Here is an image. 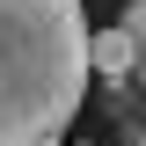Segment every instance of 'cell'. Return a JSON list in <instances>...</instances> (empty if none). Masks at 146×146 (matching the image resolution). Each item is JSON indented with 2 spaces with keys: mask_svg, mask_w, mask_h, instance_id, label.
Here are the masks:
<instances>
[{
  "mask_svg": "<svg viewBox=\"0 0 146 146\" xmlns=\"http://www.w3.org/2000/svg\"><path fill=\"white\" fill-rule=\"evenodd\" d=\"M95 73L102 80H131V73H146V58H139V36L117 22V29H95Z\"/></svg>",
  "mask_w": 146,
  "mask_h": 146,
  "instance_id": "cell-2",
  "label": "cell"
},
{
  "mask_svg": "<svg viewBox=\"0 0 146 146\" xmlns=\"http://www.w3.org/2000/svg\"><path fill=\"white\" fill-rule=\"evenodd\" d=\"M131 146H146V117H139V139H131Z\"/></svg>",
  "mask_w": 146,
  "mask_h": 146,
  "instance_id": "cell-4",
  "label": "cell"
},
{
  "mask_svg": "<svg viewBox=\"0 0 146 146\" xmlns=\"http://www.w3.org/2000/svg\"><path fill=\"white\" fill-rule=\"evenodd\" d=\"M51 146H66V139H51Z\"/></svg>",
  "mask_w": 146,
  "mask_h": 146,
  "instance_id": "cell-5",
  "label": "cell"
},
{
  "mask_svg": "<svg viewBox=\"0 0 146 146\" xmlns=\"http://www.w3.org/2000/svg\"><path fill=\"white\" fill-rule=\"evenodd\" d=\"M95 80V29L80 0H0V146L66 139Z\"/></svg>",
  "mask_w": 146,
  "mask_h": 146,
  "instance_id": "cell-1",
  "label": "cell"
},
{
  "mask_svg": "<svg viewBox=\"0 0 146 146\" xmlns=\"http://www.w3.org/2000/svg\"><path fill=\"white\" fill-rule=\"evenodd\" d=\"M124 29L139 36V58H146V0H131V7H124Z\"/></svg>",
  "mask_w": 146,
  "mask_h": 146,
  "instance_id": "cell-3",
  "label": "cell"
}]
</instances>
